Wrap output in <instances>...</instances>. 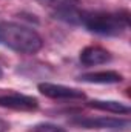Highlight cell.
I'll use <instances>...</instances> for the list:
<instances>
[{
	"label": "cell",
	"mask_w": 131,
	"mask_h": 132,
	"mask_svg": "<svg viewBox=\"0 0 131 132\" xmlns=\"http://www.w3.org/2000/svg\"><path fill=\"white\" fill-rule=\"evenodd\" d=\"M72 123L85 129H127L130 126L127 118L114 117H80L74 118Z\"/></svg>",
	"instance_id": "3"
},
{
	"label": "cell",
	"mask_w": 131,
	"mask_h": 132,
	"mask_svg": "<svg viewBox=\"0 0 131 132\" xmlns=\"http://www.w3.org/2000/svg\"><path fill=\"white\" fill-rule=\"evenodd\" d=\"M82 25L97 35L106 37H117L127 31L130 25V15L127 11L119 12H83L82 15Z\"/></svg>",
	"instance_id": "2"
},
{
	"label": "cell",
	"mask_w": 131,
	"mask_h": 132,
	"mask_svg": "<svg viewBox=\"0 0 131 132\" xmlns=\"http://www.w3.org/2000/svg\"><path fill=\"white\" fill-rule=\"evenodd\" d=\"M79 80L94 85H116L123 80V75L117 71H96V72L82 74Z\"/></svg>",
	"instance_id": "7"
},
{
	"label": "cell",
	"mask_w": 131,
	"mask_h": 132,
	"mask_svg": "<svg viewBox=\"0 0 131 132\" xmlns=\"http://www.w3.org/2000/svg\"><path fill=\"white\" fill-rule=\"evenodd\" d=\"M79 59H80V63L85 66H97L111 62L113 55L108 49L97 46V45H91V46H86L80 51Z\"/></svg>",
	"instance_id": "6"
},
{
	"label": "cell",
	"mask_w": 131,
	"mask_h": 132,
	"mask_svg": "<svg viewBox=\"0 0 131 132\" xmlns=\"http://www.w3.org/2000/svg\"><path fill=\"white\" fill-rule=\"evenodd\" d=\"M0 45L19 54H35L43 48V40L28 26L0 22Z\"/></svg>",
	"instance_id": "1"
},
{
	"label": "cell",
	"mask_w": 131,
	"mask_h": 132,
	"mask_svg": "<svg viewBox=\"0 0 131 132\" xmlns=\"http://www.w3.org/2000/svg\"><path fill=\"white\" fill-rule=\"evenodd\" d=\"M3 77V71H2V68H0V78Z\"/></svg>",
	"instance_id": "11"
},
{
	"label": "cell",
	"mask_w": 131,
	"mask_h": 132,
	"mask_svg": "<svg viewBox=\"0 0 131 132\" xmlns=\"http://www.w3.org/2000/svg\"><path fill=\"white\" fill-rule=\"evenodd\" d=\"M39 91L40 94H43L45 97L53 100H85V92L76 89V88H69L65 85H56V83H39Z\"/></svg>",
	"instance_id": "4"
},
{
	"label": "cell",
	"mask_w": 131,
	"mask_h": 132,
	"mask_svg": "<svg viewBox=\"0 0 131 132\" xmlns=\"http://www.w3.org/2000/svg\"><path fill=\"white\" fill-rule=\"evenodd\" d=\"M9 131V123L3 118H0V132H8Z\"/></svg>",
	"instance_id": "10"
},
{
	"label": "cell",
	"mask_w": 131,
	"mask_h": 132,
	"mask_svg": "<svg viewBox=\"0 0 131 132\" xmlns=\"http://www.w3.org/2000/svg\"><path fill=\"white\" fill-rule=\"evenodd\" d=\"M88 106L93 109H97V111L119 114V115H128L131 112V108L128 104H123L116 100H91V101H88Z\"/></svg>",
	"instance_id": "8"
},
{
	"label": "cell",
	"mask_w": 131,
	"mask_h": 132,
	"mask_svg": "<svg viewBox=\"0 0 131 132\" xmlns=\"http://www.w3.org/2000/svg\"><path fill=\"white\" fill-rule=\"evenodd\" d=\"M0 108L12 109V111H25L31 112L39 108V100L31 95L19 94V92H9V94H0Z\"/></svg>",
	"instance_id": "5"
},
{
	"label": "cell",
	"mask_w": 131,
	"mask_h": 132,
	"mask_svg": "<svg viewBox=\"0 0 131 132\" xmlns=\"http://www.w3.org/2000/svg\"><path fill=\"white\" fill-rule=\"evenodd\" d=\"M28 132H66L65 128L59 126V125H54V123H37L31 126Z\"/></svg>",
	"instance_id": "9"
}]
</instances>
